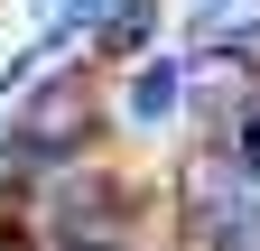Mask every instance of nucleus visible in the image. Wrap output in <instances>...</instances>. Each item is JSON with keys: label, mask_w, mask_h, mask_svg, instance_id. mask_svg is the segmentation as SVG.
I'll list each match as a JSON object with an SVG mask.
<instances>
[{"label": "nucleus", "mask_w": 260, "mask_h": 251, "mask_svg": "<svg viewBox=\"0 0 260 251\" xmlns=\"http://www.w3.org/2000/svg\"><path fill=\"white\" fill-rule=\"evenodd\" d=\"M65 140H84V75L38 84V103H28V112H19V131H10L19 159H47V149H65Z\"/></svg>", "instance_id": "f257e3e1"}, {"label": "nucleus", "mask_w": 260, "mask_h": 251, "mask_svg": "<svg viewBox=\"0 0 260 251\" xmlns=\"http://www.w3.org/2000/svg\"><path fill=\"white\" fill-rule=\"evenodd\" d=\"M177 66H140V75H130V121H168L177 112Z\"/></svg>", "instance_id": "f03ea898"}, {"label": "nucleus", "mask_w": 260, "mask_h": 251, "mask_svg": "<svg viewBox=\"0 0 260 251\" xmlns=\"http://www.w3.org/2000/svg\"><path fill=\"white\" fill-rule=\"evenodd\" d=\"M205 242L214 251H260V205H233V196H223V214L205 224Z\"/></svg>", "instance_id": "7ed1b4c3"}, {"label": "nucleus", "mask_w": 260, "mask_h": 251, "mask_svg": "<svg viewBox=\"0 0 260 251\" xmlns=\"http://www.w3.org/2000/svg\"><path fill=\"white\" fill-rule=\"evenodd\" d=\"M195 84H205V93H223V103H242V84H251V56H242V47H223L214 66H195Z\"/></svg>", "instance_id": "20e7f679"}, {"label": "nucleus", "mask_w": 260, "mask_h": 251, "mask_svg": "<svg viewBox=\"0 0 260 251\" xmlns=\"http://www.w3.org/2000/svg\"><path fill=\"white\" fill-rule=\"evenodd\" d=\"M140 38H149V0H130V10H121V19L103 28V47H112V56H130Z\"/></svg>", "instance_id": "39448f33"}, {"label": "nucleus", "mask_w": 260, "mask_h": 251, "mask_svg": "<svg viewBox=\"0 0 260 251\" xmlns=\"http://www.w3.org/2000/svg\"><path fill=\"white\" fill-rule=\"evenodd\" d=\"M223 28H233V38L260 28V0H223V10H205V38H223Z\"/></svg>", "instance_id": "423d86ee"}, {"label": "nucleus", "mask_w": 260, "mask_h": 251, "mask_svg": "<svg viewBox=\"0 0 260 251\" xmlns=\"http://www.w3.org/2000/svg\"><path fill=\"white\" fill-rule=\"evenodd\" d=\"M242 168H251V186H260V112L242 121Z\"/></svg>", "instance_id": "0eeeda50"}, {"label": "nucleus", "mask_w": 260, "mask_h": 251, "mask_svg": "<svg viewBox=\"0 0 260 251\" xmlns=\"http://www.w3.org/2000/svg\"><path fill=\"white\" fill-rule=\"evenodd\" d=\"M103 10H112V0H75V19H103Z\"/></svg>", "instance_id": "6e6552de"}]
</instances>
